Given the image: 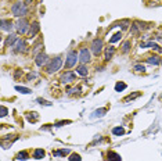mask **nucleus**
<instances>
[{"label": "nucleus", "mask_w": 162, "mask_h": 161, "mask_svg": "<svg viewBox=\"0 0 162 161\" xmlns=\"http://www.w3.org/2000/svg\"><path fill=\"white\" fill-rule=\"evenodd\" d=\"M112 133L115 136H122V135H125V129L122 126H115V128H112Z\"/></svg>", "instance_id": "aec40b11"}, {"label": "nucleus", "mask_w": 162, "mask_h": 161, "mask_svg": "<svg viewBox=\"0 0 162 161\" xmlns=\"http://www.w3.org/2000/svg\"><path fill=\"white\" fill-rule=\"evenodd\" d=\"M140 95H141L140 92H137V93H135V95H129V96L125 99V102H129V100H135V99H137V97L140 96Z\"/></svg>", "instance_id": "bb28decb"}, {"label": "nucleus", "mask_w": 162, "mask_h": 161, "mask_svg": "<svg viewBox=\"0 0 162 161\" xmlns=\"http://www.w3.org/2000/svg\"><path fill=\"white\" fill-rule=\"evenodd\" d=\"M13 22L8 21V20H1V31H7V32H10L11 29H13Z\"/></svg>", "instance_id": "9b49d317"}, {"label": "nucleus", "mask_w": 162, "mask_h": 161, "mask_svg": "<svg viewBox=\"0 0 162 161\" xmlns=\"http://www.w3.org/2000/svg\"><path fill=\"white\" fill-rule=\"evenodd\" d=\"M61 67H63V59H61V57H56V59L50 60V63L47 64L46 72L47 74H54V72H57Z\"/></svg>", "instance_id": "f03ea898"}, {"label": "nucleus", "mask_w": 162, "mask_h": 161, "mask_svg": "<svg viewBox=\"0 0 162 161\" xmlns=\"http://www.w3.org/2000/svg\"><path fill=\"white\" fill-rule=\"evenodd\" d=\"M147 63L148 64H152V65H158L162 63V60L158 57V56H150L148 59H147Z\"/></svg>", "instance_id": "4468645a"}, {"label": "nucleus", "mask_w": 162, "mask_h": 161, "mask_svg": "<svg viewBox=\"0 0 162 161\" xmlns=\"http://www.w3.org/2000/svg\"><path fill=\"white\" fill-rule=\"evenodd\" d=\"M33 158L35 160H42V158H44V156H46V153H44V150L43 149H36V150L33 151Z\"/></svg>", "instance_id": "f8f14e48"}, {"label": "nucleus", "mask_w": 162, "mask_h": 161, "mask_svg": "<svg viewBox=\"0 0 162 161\" xmlns=\"http://www.w3.org/2000/svg\"><path fill=\"white\" fill-rule=\"evenodd\" d=\"M105 113H107V108H99V110H96V111L92 114V118H100V117H104Z\"/></svg>", "instance_id": "2eb2a0df"}, {"label": "nucleus", "mask_w": 162, "mask_h": 161, "mask_svg": "<svg viewBox=\"0 0 162 161\" xmlns=\"http://www.w3.org/2000/svg\"><path fill=\"white\" fill-rule=\"evenodd\" d=\"M130 32L133 33V35H136V33H139V28H137V24H135V25H132Z\"/></svg>", "instance_id": "c756f323"}, {"label": "nucleus", "mask_w": 162, "mask_h": 161, "mask_svg": "<svg viewBox=\"0 0 162 161\" xmlns=\"http://www.w3.org/2000/svg\"><path fill=\"white\" fill-rule=\"evenodd\" d=\"M15 90L22 93V95H31L32 90L31 89H28V88H24V86H15Z\"/></svg>", "instance_id": "412c9836"}, {"label": "nucleus", "mask_w": 162, "mask_h": 161, "mask_svg": "<svg viewBox=\"0 0 162 161\" xmlns=\"http://www.w3.org/2000/svg\"><path fill=\"white\" fill-rule=\"evenodd\" d=\"M13 50L15 52V53H21V52H25L26 50V43L25 40H22V39H17V42L11 46Z\"/></svg>", "instance_id": "423d86ee"}, {"label": "nucleus", "mask_w": 162, "mask_h": 161, "mask_svg": "<svg viewBox=\"0 0 162 161\" xmlns=\"http://www.w3.org/2000/svg\"><path fill=\"white\" fill-rule=\"evenodd\" d=\"M29 158V154L26 153V151H20L18 154H17V160H20V161H25Z\"/></svg>", "instance_id": "5701e85b"}, {"label": "nucleus", "mask_w": 162, "mask_h": 161, "mask_svg": "<svg viewBox=\"0 0 162 161\" xmlns=\"http://www.w3.org/2000/svg\"><path fill=\"white\" fill-rule=\"evenodd\" d=\"M39 29H40V25H39V22H37V21H35L31 25V28H29V32H28L29 38H35V36H36V33L39 32Z\"/></svg>", "instance_id": "9d476101"}, {"label": "nucleus", "mask_w": 162, "mask_h": 161, "mask_svg": "<svg viewBox=\"0 0 162 161\" xmlns=\"http://www.w3.org/2000/svg\"><path fill=\"white\" fill-rule=\"evenodd\" d=\"M130 44H132V43L129 42V40L123 42V44H122V52H123V53H127V52L130 50Z\"/></svg>", "instance_id": "b1692460"}, {"label": "nucleus", "mask_w": 162, "mask_h": 161, "mask_svg": "<svg viewBox=\"0 0 162 161\" xmlns=\"http://www.w3.org/2000/svg\"><path fill=\"white\" fill-rule=\"evenodd\" d=\"M92 52H93V54H96V56H99L101 52H103V39H94L93 42H92Z\"/></svg>", "instance_id": "39448f33"}, {"label": "nucleus", "mask_w": 162, "mask_h": 161, "mask_svg": "<svg viewBox=\"0 0 162 161\" xmlns=\"http://www.w3.org/2000/svg\"><path fill=\"white\" fill-rule=\"evenodd\" d=\"M107 157H108V160H110V161H120V160H122L120 156L118 154V153H115V151H108Z\"/></svg>", "instance_id": "dca6fc26"}, {"label": "nucleus", "mask_w": 162, "mask_h": 161, "mask_svg": "<svg viewBox=\"0 0 162 161\" xmlns=\"http://www.w3.org/2000/svg\"><path fill=\"white\" fill-rule=\"evenodd\" d=\"M47 61H49V56L46 53L37 54L36 59H35V63H36L37 67H43L44 64H47Z\"/></svg>", "instance_id": "6e6552de"}, {"label": "nucleus", "mask_w": 162, "mask_h": 161, "mask_svg": "<svg viewBox=\"0 0 162 161\" xmlns=\"http://www.w3.org/2000/svg\"><path fill=\"white\" fill-rule=\"evenodd\" d=\"M7 113H8V110H7V107H4V106H1V117H6L7 115Z\"/></svg>", "instance_id": "2f4dec72"}, {"label": "nucleus", "mask_w": 162, "mask_h": 161, "mask_svg": "<svg viewBox=\"0 0 162 161\" xmlns=\"http://www.w3.org/2000/svg\"><path fill=\"white\" fill-rule=\"evenodd\" d=\"M127 88V85H126L125 82H116L115 85V92H123Z\"/></svg>", "instance_id": "4be33fe9"}, {"label": "nucleus", "mask_w": 162, "mask_h": 161, "mask_svg": "<svg viewBox=\"0 0 162 161\" xmlns=\"http://www.w3.org/2000/svg\"><path fill=\"white\" fill-rule=\"evenodd\" d=\"M120 38H122V32L115 33V35H114V36H112V38L110 39V43H115V42H118V40H119Z\"/></svg>", "instance_id": "393cba45"}, {"label": "nucleus", "mask_w": 162, "mask_h": 161, "mask_svg": "<svg viewBox=\"0 0 162 161\" xmlns=\"http://www.w3.org/2000/svg\"><path fill=\"white\" fill-rule=\"evenodd\" d=\"M114 53H115V47H107V50H105V60L110 61L112 59Z\"/></svg>", "instance_id": "f3484780"}, {"label": "nucleus", "mask_w": 162, "mask_h": 161, "mask_svg": "<svg viewBox=\"0 0 162 161\" xmlns=\"http://www.w3.org/2000/svg\"><path fill=\"white\" fill-rule=\"evenodd\" d=\"M79 61H80L82 64H86V63L90 61V50L89 49L83 47L80 50V53H79Z\"/></svg>", "instance_id": "0eeeda50"}, {"label": "nucleus", "mask_w": 162, "mask_h": 161, "mask_svg": "<svg viewBox=\"0 0 162 161\" xmlns=\"http://www.w3.org/2000/svg\"><path fill=\"white\" fill-rule=\"evenodd\" d=\"M35 78H36V74H28V76H26L28 80H33Z\"/></svg>", "instance_id": "473e14b6"}, {"label": "nucleus", "mask_w": 162, "mask_h": 161, "mask_svg": "<svg viewBox=\"0 0 162 161\" xmlns=\"http://www.w3.org/2000/svg\"><path fill=\"white\" fill-rule=\"evenodd\" d=\"M67 154H71V150H69V149H63V150L53 151V156H54V157H58V156H67Z\"/></svg>", "instance_id": "a211bd4d"}, {"label": "nucleus", "mask_w": 162, "mask_h": 161, "mask_svg": "<svg viewBox=\"0 0 162 161\" xmlns=\"http://www.w3.org/2000/svg\"><path fill=\"white\" fill-rule=\"evenodd\" d=\"M68 160L69 161H82V158H80V156H79V154H76V153H72V154L69 156Z\"/></svg>", "instance_id": "a878e982"}, {"label": "nucleus", "mask_w": 162, "mask_h": 161, "mask_svg": "<svg viewBox=\"0 0 162 161\" xmlns=\"http://www.w3.org/2000/svg\"><path fill=\"white\" fill-rule=\"evenodd\" d=\"M161 64H162V63H161Z\"/></svg>", "instance_id": "c9c22d12"}, {"label": "nucleus", "mask_w": 162, "mask_h": 161, "mask_svg": "<svg viewBox=\"0 0 162 161\" xmlns=\"http://www.w3.org/2000/svg\"><path fill=\"white\" fill-rule=\"evenodd\" d=\"M37 103L42 104V106H51V103L47 102V100H43V99H37Z\"/></svg>", "instance_id": "c85d7f7f"}, {"label": "nucleus", "mask_w": 162, "mask_h": 161, "mask_svg": "<svg viewBox=\"0 0 162 161\" xmlns=\"http://www.w3.org/2000/svg\"><path fill=\"white\" fill-rule=\"evenodd\" d=\"M76 72H78L79 75L86 76L87 74H89V70H87V67H86L85 64H80L79 67H76Z\"/></svg>", "instance_id": "ddd939ff"}, {"label": "nucleus", "mask_w": 162, "mask_h": 161, "mask_svg": "<svg viewBox=\"0 0 162 161\" xmlns=\"http://www.w3.org/2000/svg\"><path fill=\"white\" fill-rule=\"evenodd\" d=\"M161 99H162V96H161Z\"/></svg>", "instance_id": "f704fd0d"}, {"label": "nucleus", "mask_w": 162, "mask_h": 161, "mask_svg": "<svg viewBox=\"0 0 162 161\" xmlns=\"http://www.w3.org/2000/svg\"><path fill=\"white\" fill-rule=\"evenodd\" d=\"M17 42V36L14 35V33H10L8 36H7V40H6V44L7 46H13L14 43Z\"/></svg>", "instance_id": "6ab92c4d"}, {"label": "nucleus", "mask_w": 162, "mask_h": 161, "mask_svg": "<svg viewBox=\"0 0 162 161\" xmlns=\"http://www.w3.org/2000/svg\"><path fill=\"white\" fill-rule=\"evenodd\" d=\"M75 78H76V75L73 74L72 71H67L65 74L61 75V82H63V83H69V82L75 80Z\"/></svg>", "instance_id": "1a4fd4ad"}, {"label": "nucleus", "mask_w": 162, "mask_h": 161, "mask_svg": "<svg viewBox=\"0 0 162 161\" xmlns=\"http://www.w3.org/2000/svg\"><path fill=\"white\" fill-rule=\"evenodd\" d=\"M28 28H29V22L26 21L25 18H20L18 21H17L15 24V29L18 33H21V35H24V33L28 32Z\"/></svg>", "instance_id": "20e7f679"}, {"label": "nucleus", "mask_w": 162, "mask_h": 161, "mask_svg": "<svg viewBox=\"0 0 162 161\" xmlns=\"http://www.w3.org/2000/svg\"><path fill=\"white\" fill-rule=\"evenodd\" d=\"M135 70L140 71V72H144V71H146V67H144V65H141V64H136V65H135Z\"/></svg>", "instance_id": "cd10ccee"}, {"label": "nucleus", "mask_w": 162, "mask_h": 161, "mask_svg": "<svg viewBox=\"0 0 162 161\" xmlns=\"http://www.w3.org/2000/svg\"><path fill=\"white\" fill-rule=\"evenodd\" d=\"M79 60V54H76L75 50H71L67 54V60H65V68H72L73 65H76V61Z\"/></svg>", "instance_id": "7ed1b4c3"}, {"label": "nucleus", "mask_w": 162, "mask_h": 161, "mask_svg": "<svg viewBox=\"0 0 162 161\" xmlns=\"http://www.w3.org/2000/svg\"><path fill=\"white\" fill-rule=\"evenodd\" d=\"M25 3H26V4H31V3H32V0H25Z\"/></svg>", "instance_id": "72a5a7b5"}, {"label": "nucleus", "mask_w": 162, "mask_h": 161, "mask_svg": "<svg viewBox=\"0 0 162 161\" xmlns=\"http://www.w3.org/2000/svg\"><path fill=\"white\" fill-rule=\"evenodd\" d=\"M11 13H13V16L18 17V18L25 17L26 14H28V6H26V3L18 1V3H15V4H13V7H11Z\"/></svg>", "instance_id": "f257e3e1"}, {"label": "nucleus", "mask_w": 162, "mask_h": 161, "mask_svg": "<svg viewBox=\"0 0 162 161\" xmlns=\"http://www.w3.org/2000/svg\"><path fill=\"white\" fill-rule=\"evenodd\" d=\"M72 121H69V119H67V121H60V122L56 124V126H63V125H65V124H71Z\"/></svg>", "instance_id": "7c9ffc66"}]
</instances>
